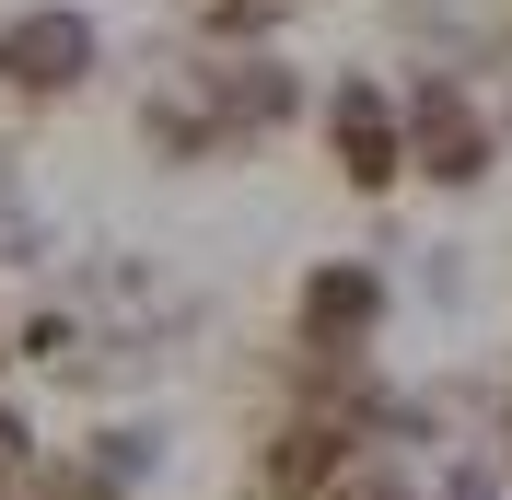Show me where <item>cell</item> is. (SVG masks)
I'll return each instance as SVG.
<instances>
[{
    "label": "cell",
    "instance_id": "obj_1",
    "mask_svg": "<svg viewBox=\"0 0 512 500\" xmlns=\"http://www.w3.org/2000/svg\"><path fill=\"white\" fill-rule=\"evenodd\" d=\"M489 152H501V128H489V105L454 82V70H431V82H408V163L431 175V187H478Z\"/></svg>",
    "mask_w": 512,
    "mask_h": 500
},
{
    "label": "cell",
    "instance_id": "obj_2",
    "mask_svg": "<svg viewBox=\"0 0 512 500\" xmlns=\"http://www.w3.org/2000/svg\"><path fill=\"white\" fill-rule=\"evenodd\" d=\"M326 140H338V175L350 187H396L408 175V94H384V82H338L326 94Z\"/></svg>",
    "mask_w": 512,
    "mask_h": 500
},
{
    "label": "cell",
    "instance_id": "obj_3",
    "mask_svg": "<svg viewBox=\"0 0 512 500\" xmlns=\"http://www.w3.org/2000/svg\"><path fill=\"white\" fill-rule=\"evenodd\" d=\"M94 70V24L82 12H12L0 24V82L12 94H70Z\"/></svg>",
    "mask_w": 512,
    "mask_h": 500
},
{
    "label": "cell",
    "instance_id": "obj_4",
    "mask_svg": "<svg viewBox=\"0 0 512 500\" xmlns=\"http://www.w3.org/2000/svg\"><path fill=\"white\" fill-rule=\"evenodd\" d=\"M373 314H384V280H373V268H315V280H303V349L338 361V349L373 338Z\"/></svg>",
    "mask_w": 512,
    "mask_h": 500
},
{
    "label": "cell",
    "instance_id": "obj_5",
    "mask_svg": "<svg viewBox=\"0 0 512 500\" xmlns=\"http://www.w3.org/2000/svg\"><path fill=\"white\" fill-rule=\"evenodd\" d=\"M0 477H24V407H0Z\"/></svg>",
    "mask_w": 512,
    "mask_h": 500
},
{
    "label": "cell",
    "instance_id": "obj_6",
    "mask_svg": "<svg viewBox=\"0 0 512 500\" xmlns=\"http://www.w3.org/2000/svg\"><path fill=\"white\" fill-rule=\"evenodd\" d=\"M443 500H489V477H454V489H443Z\"/></svg>",
    "mask_w": 512,
    "mask_h": 500
}]
</instances>
